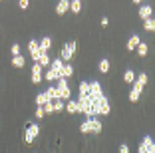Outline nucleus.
<instances>
[{"label": "nucleus", "mask_w": 155, "mask_h": 153, "mask_svg": "<svg viewBox=\"0 0 155 153\" xmlns=\"http://www.w3.org/2000/svg\"><path fill=\"white\" fill-rule=\"evenodd\" d=\"M80 131L82 133H101V121L96 119V117H87L86 121L80 125Z\"/></svg>", "instance_id": "1"}, {"label": "nucleus", "mask_w": 155, "mask_h": 153, "mask_svg": "<svg viewBox=\"0 0 155 153\" xmlns=\"http://www.w3.org/2000/svg\"><path fill=\"white\" fill-rule=\"evenodd\" d=\"M78 108H80V113H86L87 117H96L90 95H80V98H78Z\"/></svg>", "instance_id": "2"}, {"label": "nucleus", "mask_w": 155, "mask_h": 153, "mask_svg": "<svg viewBox=\"0 0 155 153\" xmlns=\"http://www.w3.org/2000/svg\"><path fill=\"white\" fill-rule=\"evenodd\" d=\"M38 135H40V125H36V123H28L26 133H24V143H26V145H32L34 139H36Z\"/></svg>", "instance_id": "3"}, {"label": "nucleus", "mask_w": 155, "mask_h": 153, "mask_svg": "<svg viewBox=\"0 0 155 153\" xmlns=\"http://www.w3.org/2000/svg\"><path fill=\"white\" fill-rule=\"evenodd\" d=\"M76 48H78V42L76 40L64 44V48H62V52H60V58L64 60V62H70V60L74 58V54H76Z\"/></svg>", "instance_id": "4"}, {"label": "nucleus", "mask_w": 155, "mask_h": 153, "mask_svg": "<svg viewBox=\"0 0 155 153\" xmlns=\"http://www.w3.org/2000/svg\"><path fill=\"white\" fill-rule=\"evenodd\" d=\"M139 153H155V143L151 135H145L143 141L139 143Z\"/></svg>", "instance_id": "5"}, {"label": "nucleus", "mask_w": 155, "mask_h": 153, "mask_svg": "<svg viewBox=\"0 0 155 153\" xmlns=\"http://www.w3.org/2000/svg\"><path fill=\"white\" fill-rule=\"evenodd\" d=\"M42 70H44V68H42L38 62L32 66V78H30L32 84H40V81H44V74H42Z\"/></svg>", "instance_id": "6"}, {"label": "nucleus", "mask_w": 155, "mask_h": 153, "mask_svg": "<svg viewBox=\"0 0 155 153\" xmlns=\"http://www.w3.org/2000/svg\"><path fill=\"white\" fill-rule=\"evenodd\" d=\"M141 91H143V86L137 84V81H133L131 84V91H129V101H137L139 95H141Z\"/></svg>", "instance_id": "7"}, {"label": "nucleus", "mask_w": 155, "mask_h": 153, "mask_svg": "<svg viewBox=\"0 0 155 153\" xmlns=\"http://www.w3.org/2000/svg\"><path fill=\"white\" fill-rule=\"evenodd\" d=\"M90 99H97L100 95H104L101 94V86H100V81H90Z\"/></svg>", "instance_id": "8"}, {"label": "nucleus", "mask_w": 155, "mask_h": 153, "mask_svg": "<svg viewBox=\"0 0 155 153\" xmlns=\"http://www.w3.org/2000/svg\"><path fill=\"white\" fill-rule=\"evenodd\" d=\"M62 66H64V60H62V58H56V60H52V62H50V66H48V68H50V70H54L58 78H62Z\"/></svg>", "instance_id": "9"}, {"label": "nucleus", "mask_w": 155, "mask_h": 153, "mask_svg": "<svg viewBox=\"0 0 155 153\" xmlns=\"http://www.w3.org/2000/svg\"><path fill=\"white\" fill-rule=\"evenodd\" d=\"M70 10V0H58V4H56V14L62 16Z\"/></svg>", "instance_id": "10"}, {"label": "nucleus", "mask_w": 155, "mask_h": 153, "mask_svg": "<svg viewBox=\"0 0 155 153\" xmlns=\"http://www.w3.org/2000/svg\"><path fill=\"white\" fill-rule=\"evenodd\" d=\"M66 109H68L70 113H80V108H78V99H72L70 98L68 101H66V105H64Z\"/></svg>", "instance_id": "11"}, {"label": "nucleus", "mask_w": 155, "mask_h": 153, "mask_svg": "<svg viewBox=\"0 0 155 153\" xmlns=\"http://www.w3.org/2000/svg\"><path fill=\"white\" fill-rule=\"evenodd\" d=\"M38 46H40L42 52H48V50L52 48V38H50V36H44L40 42H38Z\"/></svg>", "instance_id": "12"}, {"label": "nucleus", "mask_w": 155, "mask_h": 153, "mask_svg": "<svg viewBox=\"0 0 155 153\" xmlns=\"http://www.w3.org/2000/svg\"><path fill=\"white\" fill-rule=\"evenodd\" d=\"M139 42H141V38L137 36V34H133V36H131V38L127 40V46H125V48H127L129 52H133V50L137 48V44H139Z\"/></svg>", "instance_id": "13"}, {"label": "nucleus", "mask_w": 155, "mask_h": 153, "mask_svg": "<svg viewBox=\"0 0 155 153\" xmlns=\"http://www.w3.org/2000/svg\"><path fill=\"white\" fill-rule=\"evenodd\" d=\"M151 14H153V8H151L149 4H145V6H141V8H139V16H141L143 20H145V18H151Z\"/></svg>", "instance_id": "14"}, {"label": "nucleus", "mask_w": 155, "mask_h": 153, "mask_svg": "<svg viewBox=\"0 0 155 153\" xmlns=\"http://www.w3.org/2000/svg\"><path fill=\"white\" fill-rule=\"evenodd\" d=\"M24 64H26V58H24L22 54L12 56V66H14V68H24Z\"/></svg>", "instance_id": "15"}, {"label": "nucleus", "mask_w": 155, "mask_h": 153, "mask_svg": "<svg viewBox=\"0 0 155 153\" xmlns=\"http://www.w3.org/2000/svg\"><path fill=\"white\" fill-rule=\"evenodd\" d=\"M74 76V66L72 64H64L62 66V78H72Z\"/></svg>", "instance_id": "16"}, {"label": "nucleus", "mask_w": 155, "mask_h": 153, "mask_svg": "<svg viewBox=\"0 0 155 153\" xmlns=\"http://www.w3.org/2000/svg\"><path fill=\"white\" fill-rule=\"evenodd\" d=\"M78 90H80V95H87V94H90V81L82 80V81H80V86H78Z\"/></svg>", "instance_id": "17"}, {"label": "nucleus", "mask_w": 155, "mask_h": 153, "mask_svg": "<svg viewBox=\"0 0 155 153\" xmlns=\"http://www.w3.org/2000/svg\"><path fill=\"white\" fill-rule=\"evenodd\" d=\"M70 10H72L74 14H80V10H82V0H70Z\"/></svg>", "instance_id": "18"}, {"label": "nucleus", "mask_w": 155, "mask_h": 153, "mask_svg": "<svg viewBox=\"0 0 155 153\" xmlns=\"http://www.w3.org/2000/svg\"><path fill=\"white\" fill-rule=\"evenodd\" d=\"M97 68H100V72L101 74H107V72H110V68H111V64H110V60H101V62L100 64H97Z\"/></svg>", "instance_id": "19"}, {"label": "nucleus", "mask_w": 155, "mask_h": 153, "mask_svg": "<svg viewBox=\"0 0 155 153\" xmlns=\"http://www.w3.org/2000/svg\"><path fill=\"white\" fill-rule=\"evenodd\" d=\"M46 95H48L52 101H54V99H60L58 98V88H56V86H50V88H48V90H46Z\"/></svg>", "instance_id": "20"}, {"label": "nucleus", "mask_w": 155, "mask_h": 153, "mask_svg": "<svg viewBox=\"0 0 155 153\" xmlns=\"http://www.w3.org/2000/svg\"><path fill=\"white\" fill-rule=\"evenodd\" d=\"M123 81H125V84H133V81H135V74H133V70H125V74H123Z\"/></svg>", "instance_id": "21"}, {"label": "nucleus", "mask_w": 155, "mask_h": 153, "mask_svg": "<svg viewBox=\"0 0 155 153\" xmlns=\"http://www.w3.org/2000/svg\"><path fill=\"white\" fill-rule=\"evenodd\" d=\"M50 62H52V58L48 56V52H46V54H42L40 60H38V64H40L42 68H48V66H50Z\"/></svg>", "instance_id": "22"}, {"label": "nucleus", "mask_w": 155, "mask_h": 153, "mask_svg": "<svg viewBox=\"0 0 155 153\" xmlns=\"http://www.w3.org/2000/svg\"><path fill=\"white\" fill-rule=\"evenodd\" d=\"M42 54H46V52H42V50H40V46H38V48H34V50H30V58H32L34 62H38Z\"/></svg>", "instance_id": "23"}, {"label": "nucleus", "mask_w": 155, "mask_h": 153, "mask_svg": "<svg viewBox=\"0 0 155 153\" xmlns=\"http://www.w3.org/2000/svg\"><path fill=\"white\" fill-rule=\"evenodd\" d=\"M44 80L46 81H56V80H58V76H56L54 70H50V68H48V70H46V74H44Z\"/></svg>", "instance_id": "24"}, {"label": "nucleus", "mask_w": 155, "mask_h": 153, "mask_svg": "<svg viewBox=\"0 0 155 153\" xmlns=\"http://www.w3.org/2000/svg\"><path fill=\"white\" fill-rule=\"evenodd\" d=\"M46 101H50V98L46 95V91H42V94L36 95V105H44Z\"/></svg>", "instance_id": "25"}, {"label": "nucleus", "mask_w": 155, "mask_h": 153, "mask_svg": "<svg viewBox=\"0 0 155 153\" xmlns=\"http://www.w3.org/2000/svg\"><path fill=\"white\" fill-rule=\"evenodd\" d=\"M42 109H44V113H46V115L54 113V101H52V99H50V101H46V104L42 105Z\"/></svg>", "instance_id": "26"}, {"label": "nucleus", "mask_w": 155, "mask_h": 153, "mask_svg": "<svg viewBox=\"0 0 155 153\" xmlns=\"http://www.w3.org/2000/svg\"><path fill=\"white\" fill-rule=\"evenodd\" d=\"M143 26H145L147 32H153L155 30V20L153 18H145V20H143Z\"/></svg>", "instance_id": "27"}, {"label": "nucleus", "mask_w": 155, "mask_h": 153, "mask_svg": "<svg viewBox=\"0 0 155 153\" xmlns=\"http://www.w3.org/2000/svg\"><path fill=\"white\" fill-rule=\"evenodd\" d=\"M147 48H149V46H147L145 42H139L135 50H137V54H139V56H147Z\"/></svg>", "instance_id": "28"}, {"label": "nucleus", "mask_w": 155, "mask_h": 153, "mask_svg": "<svg viewBox=\"0 0 155 153\" xmlns=\"http://www.w3.org/2000/svg\"><path fill=\"white\" fill-rule=\"evenodd\" d=\"M64 105H66L64 99H54V111H62V109H64Z\"/></svg>", "instance_id": "29"}, {"label": "nucleus", "mask_w": 155, "mask_h": 153, "mask_svg": "<svg viewBox=\"0 0 155 153\" xmlns=\"http://www.w3.org/2000/svg\"><path fill=\"white\" fill-rule=\"evenodd\" d=\"M10 52H12V56H18V54H22V48H20V44L14 42V44L10 46Z\"/></svg>", "instance_id": "30"}, {"label": "nucleus", "mask_w": 155, "mask_h": 153, "mask_svg": "<svg viewBox=\"0 0 155 153\" xmlns=\"http://www.w3.org/2000/svg\"><path fill=\"white\" fill-rule=\"evenodd\" d=\"M135 81H137V84H141V86L145 88V84H147V74H139V76L135 78Z\"/></svg>", "instance_id": "31"}, {"label": "nucleus", "mask_w": 155, "mask_h": 153, "mask_svg": "<svg viewBox=\"0 0 155 153\" xmlns=\"http://www.w3.org/2000/svg\"><path fill=\"white\" fill-rule=\"evenodd\" d=\"M34 115L38 117V119H40V117H44L46 113H44V109H42V105H36V111H34Z\"/></svg>", "instance_id": "32"}, {"label": "nucleus", "mask_w": 155, "mask_h": 153, "mask_svg": "<svg viewBox=\"0 0 155 153\" xmlns=\"http://www.w3.org/2000/svg\"><path fill=\"white\" fill-rule=\"evenodd\" d=\"M18 6H20L22 10H26L28 6H30V0H18Z\"/></svg>", "instance_id": "33"}, {"label": "nucleus", "mask_w": 155, "mask_h": 153, "mask_svg": "<svg viewBox=\"0 0 155 153\" xmlns=\"http://www.w3.org/2000/svg\"><path fill=\"white\" fill-rule=\"evenodd\" d=\"M34 48H38V40H34V38H32V40L28 42V50H34Z\"/></svg>", "instance_id": "34"}, {"label": "nucleus", "mask_w": 155, "mask_h": 153, "mask_svg": "<svg viewBox=\"0 0 155 153\" xmlns=\"http://www.w3.org/2000/svg\"><path fill=\"white\" fill-rule=\"evenodd\" d=\"M119 153H129V147H127V143H121V145H119Z\"/></svg>", "instance_id": "35"}, {"label": "nucleus", "mask_w": 155, "mask_h": 153, "mask_svg": "<svg viewBox=\"0 0 155 153\" xmlns=\"http://www.w3.org/2000/svg\"><path fill=\"white\" fill-rule=\"evenodd\" d=\"M133 4H141V0H133Z\"/></svg>", "instance_id": "36"}]
</instances>
